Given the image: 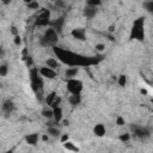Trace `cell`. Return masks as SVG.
Instances as JSON below:
<instances>
[{"mask_svg": "<svg viewBox=\"0 0 153 153\" xmlns=\"http://www.w3.org/2000/svg\"><path fill=\"white\" fill-rule=\"evenodd\" d=\"M131 130H133V134L135 137H139V139H146L149 136V130L146 128V127H141V126H133L131 127Z\"/></svg>", "mask_w": 153, "mask_h": 153, "instance_id": "obj_7", "label": "cell"}, {"mask_svg": "<svg viewBox=\"0 0 153 153\" xmlns=\"http://www.w3.org/2000/svg\"><path fill=\"white\" fill-rule=\"evenodd\" d=\"M141 93H142V94H147V91H146L145 88H141Z\"/></svg>", "mask_w": 153, "mask_h": 153, "instance_id": "obj_36", "label": "cell"}, {"mask_svg": "<svg viewBox=\"0 0 153 153\" xmlns=\"http://www.w3.org/2000/svg\"><path fill=\"white\" fill-rule=\"evenodd\" d=\"M50 25L53 26V29H54L56 32H61V30H62V25H63V18L61 17V18H59V19L51 22Z\"/></svg>", "mask_w": 153, "mask_h": 153, "instance_id": "obj_14", "label": "cell"}, {"mask_svg": "<svg viewBox=\"0 0 153 153\" xmlns=\"http://www.w3.org/2000/svg\"><path fill=\"white\" fill-rule=\"evenodd\" d=\"M50 24V12L49 10H43L38 14L36 19V25L38 26H48Z\"/></svg>", "mask_w": 153, "mask_h": 153, "instance_id": "obj_6", "label": "cell"}, {"mask_svg": "<svg viewBox=\"0 0 153 153\" xmlns=\"http://www.w3.org/2000/svg\"><path fill=\"white\" fill-rule=\"evenodd\" d=\"M30 80H31V87L35 92H38L43 87V80L41 78L39 71L37 68H32L30 71Z\"/></svg>", "mask_w": 153, "mask_h": 153, "instance_id": "obj_3", "label": "cell"}, {"mask_svg": "<svg viewBox=\"0 0 153 153\" xmlns=\"http://www.w3.org/2000/svg\"><path fill=\"white\" fill-rule=\"evenodd\" d=\"M7 73H8V67H7L6 63H2V65L0 66V75H1V76H6Z\"/></svg>", "mask_w": 153, "mask_h": 153, "instance_id": "obj_25", "label": "cell"}, {"mask_svg": "<svg viewBox=\"0 0 153 153\" xmlns=\"http://www.w3.org/2000/svg\"><path fill=\"white\" fill-rule=\"evenodd\" d=\"M38 71H39L41 76L47 78V79H54V78H56V75H57L54 69H51V68H49V67H47V66L41 67Z\"/></svg>", "mask_w": 153, "mask_h": 153, "instance_id": "obj_8", "label": "cell"}, {"mask_svg": "<svg viewBox=\"0 0 153 153\" xmlns=\"http://www.w3.org/2000/svg\"><path fill=\"white\" fill-rule=\"evenodd\" d=\"M5 153H12V149H11V151H7V152H5Z\"/></svg>", "mask_w": 153, "mask_h": 153, "instance_id": "obj_37", "label": "cell"}, {"mask_svg": "<svg viewBox=\"0 0 153 153\" xmlns=\"http://www.w3.org/2000/svg\"><path fill=\"white\" fill-rule=\"evenodd\" d=\"M102 2H100V0H88L87 1V6H91V7H97V6H99Z\"/></svg>", "mask_w": 153, "mask_h": 153, "instance_id": "obj_27", "label": "cell"}, {"mask_svg": "<svg viewBox=\"0 0 153 153\" xmlns=\"http://www.w3.org/2000/svg\"><path fill=\"white\" fill-rule=\"evenodd\" d=\"M54 50H55L57 57L62 62H65V63H67L69 66H73V67H76V66H80V65H90V63H94V62L98 61V60H92L91 57H82V56L72 54L69 51L59 49L56 47H54Z\"/></svg>", "mask_w": 153, "mask_h": 153, "instance_id": "obj_1", "label": "cell"}, {"mask_svg": "<svg viewBox=\"0 0 153 153\" xmlns=\"http://www.w3.org/2000/svg\"><path fill=\"white\" fill-rule=\"evenodd\" d=\"M62 146H63V148L66 149V151H69V152H79V147L78 146H75L74 145V142H72V141H67V142H65V143H62Z\"/></svg>", "mask_w": 153, "mask_h": 153, "instance_id": "obj_15", "label": "cell"}, {"mask_svg": "<svg viewBox=\"0 0 153 153\" xmlns=\"http://www.w3.org/2000/svg\"><path fill=\"white\" fill-rule=\"evenodd\" d=\"M78 71H79L78 67H69V68L66 69L65 75H66L67 79H74V76L78 74Z\"/></svg>", "mask_w": 153, "mask_h": 153, "instance_id": "obj_16", "label": "cell"}, {"mask_svg": "<svg viewBox=\"0 0 153 153\" xmlns=\"http://www.w3.org/2000/svg\"><path fill=\"white\" fill-rule=\"evenodd\" d=\"M42 116L45 117V118H48V120L54 118V111H53V109H44V110H42Z\"/></svg>", "mask_w": 153, "mask_h": 153, "instance_id": "obj_22", "label": "cell"}, {"mask_svg": "<svg viewBox=\"0 0 153 153\" xmlns=\"http://www.w3.org/2000/svg\"><path fill=\"white\" fill-rule=\"evenodd\" d=\"M124 123H126L124 118H123L122 116H117V118H116V124L121 127V126H124Z\"/></svg>", "mask_w": 153, "mask_h": 153, "instance_id": "obj_29", "label": "cell"}, {"mask_svg": "<svg viewBox=\"0 0 153 153\" xmlns=\"http://www.w3.org/2000/svg\"><path fill=\"white\" fill-rule=\"evenodd\" d=\"M11 32H12L14 36H18V30H17L16 26H12V27H11Z\"/></svg>", "mask_w": 153, "mask_h": 153, "instance_id": "obj_33", "label": "cell"}, {"mask_svg": "<svg viewBox=\"0 0 153 153\" xmlns=\"http://www.w3.org/2000/svg\"><path fill=\"white\" fill-rule=\"evenodd\" d=\"M43 38L47 41V43H48L49 45H53V47H55V44H56L57 41H59V38H57V32H56L53 27H48V29L45 30V32H44V35H43Z\"/></svg>", "mask_w": 153, "mask_h": 153, "instance_id": "obj_5", "label": "cell"}, {"mask_svg": "<svg viewBox=\"0 0 153 153\" xmlns=\"http://www.w3.org/2000/svg\"><path fill=\"white\" fill-rule=\"evenodd\" d=\"M20 43H22L20 36H19V35H18V36H14V44H16V45H20Z\"/></svg>", "mask_w": 153, "mask_h": 153, "instance_id": "obj_31", "label": "cell"}, {"mask_svg": "<svg viewBox=\"0 0 153 153\" xmlns=\"http://www.w3.org/2000/svg\"><path fill=\"white\" fill-rule=\"evenodd\" d=\"M45 66L55 71V69L59 67V62H57V60H55L54 57H49V59L45 60Z\"/></svg>", "mask_w": 153, "mask_h": 153, "instance_id": "obj_17", "label": "cell"}, {"mask_svg": "<svg viewBox=\"0 0 153 153\" xmlns=\"http://www.w3.org/2000/svg\"><path fill=\"white\" fill-rule=\"evenodd\" d=\"M71 35L73 36V38L78 39V41H85L86 39V33H85V30L81 29V27H76V29H73Z\"/></svg>", "mask_w": 153, "mask_h": 153, "instance_id": "obj_9", "label": "cell"}, {"mask_svg": "<svg viewBox=\"0 0 153 153\" xmlns=\"http://www.w3.org/2000/svg\"><path fill=\"white\" fill-rule=\"evenodd\" d=\"M53 111H54V120H55V122L56 123L60 122L62 120V110H61V108L60 106H54Z\"/></svg>", "mask_w": 153, "mask_h": 153, "instance_id": "obj_18", "label": "cell"}, {"mask_svg": "<svg viewBox=\"0 0 153 153\" xmlns=\"http://www.w3.org/2000/svg\"><path fill=\"white\" fill-rule=\"evenodd\" d=\"M105 127H104V124H102V123H98V124H96L94 126V128H93V133L96 134V136H99V137H102V136H104L105 135Z\"/></svg>", "mask_w": 153, "mask_h": 153, "instance_id": "obj_13", "label": "cell"}, {"mask_svg": "<svg viewBox=\"0 0 153 153\" xmlns=\"http://www.w3.org/2000/svg\"><path fill=\"white\" fill-rule=\"evenodd\" d=\"M96 12H97L96 7H91V6H87V5H86V7L82 10V14H84V17H86V18H93V17L96 16Z\"/></svg>", "mask_w": 153, "mask_h": 153, "instance_id": "obj_12", "label": "cell"}, {"mask_svg": "<svg viewBox=\"0 0 153 153\" xmlns=\"http://www.w3.org/2000/svg\"><path fill=\"white\" fill-rule=\"evenodd\" d=\"M118 139H120L121 141H124V142H126V141H128V140L130 139V134H129V133H124V134H121Z\"/></svg>", "mask_w": 153, "mask_h": 153, "instance_id": "obj_28", "label": "cell"}, {"mask_svg": "<svg viewBox=\"0 0 153 153\" xmlns=\"http://www.w3.org/2000/svg\"><path fill=\"white\" fill-rule=\"evenodd\" d=\"M27 8L29 10H38L39 8V2L38 1H29L27 2Z\"/></svg>", "mask_w": 153, "mask_h": 153, "instance_id": "obj_24", "label": "cell"}, {"mask_svg": "<svg viewBox=\"0 0 153 153\" xmlns=\"http://www.w3.org/2000/svg\"><path fill=\"white\" fill-rule=\"evenodd\" d=\"M62 123H63V126H68V124H69V121H68V120H63Z\"/></svg>", "mask_w": 153, "mask_h": 153, "instance_id": "obj_35", "label": "cell"}, {"mask_svg": "<svg viewBox=\"0 0 153 153\" xmlns=\"http://www.w3.org/2000/svg\"><path fill=\"white\" fill-rule=\"evenodd\" d=\"M67 90L71 94H80L82 91V82L78 79H68L67 80Z\"/></svg>", "mask_w": 153, "mask_h": 153, "instance_id": "obj_4", "label": "cell"}, {"mask_svg": "<svg viewBox=\"0 0 153 153\" xmlns=\"http://www.w3.org/2000/svg\"><path fill=\"white\" fill-rule=\"evenodd\" d=\"M68 140H69V136H68L67 134H63V135H61V139H60L61 143H65V142H67Z\"/></svg>", "mask_w": 153, "mask_h": 153, "instance_id": "obj_30", "label": "cell"}, {"mask_svg": "<svg viewBox=\"0 0 153 153\" xmlns=\"http://www.w3.org/2000/svg\"><path fill=\"white\" fill-rule=\"evenodd\" d=\"M151 103H152V105H153V98H152V99H151Z\"/></svg>", "mask_w": 153, "mask_h": 153, "instance_id": "obj_38", "label": "cell"}, {"mask_svg": "<svg viewBox=\"0 0 153 153\" xmlns=\"http://www.w3.org/2000/svg\"><path fill=\"white\" fill-rule=\"evenodd\" d=\"M1 110H2L4 114L10 115V114L14 110V104H13V102H12L11 99H6V100H4L2 106H1Z\"/></svg>", "mask_w": 153, "mask_h": 153, "instance_id": "obj_10", "label": "cell"}, {"mask_svg": "<svg viewBox=\"0 0 153 153\" xmlns=\"http://www.w3.org/2000/svg\"><path fill=\"white\" fill-rule=\"evenodd\" d=\"M38 139H39V135H38L37 133L27 134V135L25 136V141H26V143H29V145H31V146H35V145H37V142H38Z\"/></svg>", "mask_w": 153, "mask_h": 153, "instance_id": "obj_11", "label": "cell"}, {"mask_svg": "<svg viewBox=\"0 0 153 153\" xmlns=\"http://www.w3.org/2000/svg\"><path fill=\"white\" fill-rule=\"evenodd\" d=\"M143 7H145V10L148 13L153 14V1H146V2H143Z\"/></svg>", "mask_w": 153, "mask_h": 153, "instance_id": "obj_23", "label": "cell"}, {"mask_svg": "<svg viewBox=\"0 0 153 153\" xmlns=\"http://www.w3.org/2000/svg\"><path fill=\"white\" fill-rule=\"evenodd\" d=\"M104 48H105L104 44H97V45H96V50H97V51H103Z\"/></svg>", "mask_w": 153, "mask_h": 153, "instance_id": "obj_32", "label": "cell"}, {"mask_svg": "<svg viewBox=\"0 0 153 153\" xmlns=\"http://www.w3.org/2000/svg\"><path fill=\"white\" fill-rule=\"evenodd\" d=\"M41 139H42V141H44V142H47V141L49 140V135H47V134H43V135L41 136Z\"/></svg>", "mask_w": 153, "mask_h": 153, "instance_id": "obj_34", "label": "cell"}, {"mask_svg": "<svg viewBox=\"0 0 153 153\" xmlns=\"http://www.w3.org/2000/svg\"><path fill=\"white\" fill-rule=\"evenodd\" d=\"M48 135H50L53 137H57V136H60V130L56 127H49L48 128Z\"/></svg>", "mask_w": 153, "mask_h": 153, "instance_id": "obj_21", "label": "cell"}, {"mask_svg": "<svg viewBox=\"0 0 153 153\" xmlns=\"http://www.w3.org/2000/svg\"><path fill=\"white\" fill-rule=\"evenodd\" d=\"M56 98H57V97H56V93H55V92H51V93H49V94L47 96L45 102H47V104H48V105H50V106H51V105L54 104V102L56 100Z\"/></svg>", "mask_w": 153, "mask_h": 153, "instance_id": "obj_20", "label": "cell"}, {"mask_svg": "<svg viewBox=\"0 0 153 153\" xmlns=\"http://www.w3.org/2000/svg\"><path fill=\"white\" fill-rule=\"evenodd\" d=\"M130 38L142 41L145 38V30H143V18H139L134 22L131 32H130Z\"/></svg>", "mask_w": 153, "mask_h": 153, "instance_id": "obj_2", "label": "cell"}, {"mask_svg": "<svg viewBox=\"0 0 153 153\" xmlns=\"http://www.w3.org/2000/svg\"><path fill=\"white\" fill-rule=\"evenodd\" d=\"M126 84H127V75H124V74L120 75V78H118V85L123 87V86H126Z\"/></svg>", "mask_w": 153, "mask_h": 153, "instance_id": "obj_26", "label": "cell"}, {"mask_svg": "<svg viewBox=\"0 0 153 153\" xmlns=\"http://www.w3.org/2000/svg\"><path fill=\"white\" fill-rule=\"evenodd\" d=\"M68 100L72 105H78L81 102V97H80V94H71Z\"/></svg>", "mask_w": 153, "mask_h": 153, "instance_id": "obj_19", "label": "cell"}]
</instances>
